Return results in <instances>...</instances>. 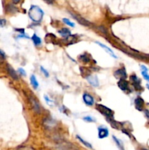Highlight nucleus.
<instances>
[{
	"mask_svg": "<svg viewBox=\"0 0 149 150\" xmlns=\"http://www.w3.org/2000/svg\"><path fill=\"white\" fill-rule=\"evenodd\" d=\"M44 16V12L40 7L36 5H32L29 10V16L32 21L39 23L42 21Z\"/></svg>",
	"mask_w": 149,
	"mask_h": 150,
	"instance_id": "1",
	"label": "nucleus"
},
{
	"mask_svg": "<svg viewBox=\"0 0 149 150\" xmlns=\"http://www.w3.org/2000/svg\"><path fill=\"white\" fill-rule=\"evenodd\" d=\"M96 108L98 111H99L102 115L105 116V118H106L107 120L108 121V122H109L110 120H113L114 113L110 108H108L107 106L102 105V104H97Z\"/></svg>",
	"mask_w": 149,
	"mask_h": 150,
	"instance_id": "2",
	"label": "nucleus"
},
{
	"mask_svg": "<svg viewBox=\"0 0 149 150\" xmlns=\"http://www.w3.org/2000/svg\"><path fill=\"white\" fill-rule=\"evenodd\" d=\"M54 149L55 150H78L75 145L65 141L57 142L54 146Z\"/></svg>",
	"mask_w": 149,
	"mask_h": 150,
	"instance_id": "3",
	"label": "nucleus"
},
{
	"mask_svg": "<svg viewBox=\"0 0 149 150\" xmlns=\"http://www.w3.org/2000/svg\"><path fill=\"white\" fill-rule=\"evenodd\" d=\"M29 100L31 105H32V108H33L34 111H35V112L37 113V114H39V113L41 112V108L40 105H39L37 100L34 97L32 96V95H29Z\"/></svg>",
	"mask_w": 149,
	"mask_h": 150,
	"instance_id": "4",
	"label": "nucleus"
},
{
	"mask_svg": "<svg viewBox=\"0 0 149 150\" xmlns=\"http://www.w3.org/2000/svg\"><path fill=\"white\" fill-rule=\"evenodd\" d=\"M83 100L85 103L87 105H89V106H91L94 104V98H93V97L90 94L87 93V92L83 95Z\"/></svg>",
	"mask_w": 149,
	"mask_h": 150,
	"instance_id": "5",
	"label": "nucleus"
},
{
	"mask_svg": "<svg viewBox=\"0 0 149 150\" xmlns=\"http://www.w3.org/2000/svg\"><path fill=\"white\" fill-rule=\"evenodd\" d=\"M108 135H109V131H108V129L106 127L100 126V127H98V137L99 139H102L107 138Z\"/></svg>",
	"mask_w": 149,
	"mask_h": 150,
	"instance_id": "6",
	"label": "nucleus"
},
{
	"mask_svg": "<svg viewBox=\"0 0 149 150\" xmlns=\"http://www.w3.org/2000/svg\"><path fill=\"white\" fill-rule=\"evenodd\" d=\"M130 79H131V82H132L133 86H134L136 90H140V89H142L141 85H140L141 81H140V79H138V77L137 76L132 75V76H130Z\"/></svg>",
	"mask_w": 149,
	"mask_h": 150,
	"instance_id": "7",
	"label": "nucleus"
},
{
	"mask_svg": "<svg viewBox=\"0 0 149 150\" xmlns=\"http://www.w3.org/2000/svg\"><path fill=\"white\" fill-rule=\"evenodd\" d=\"M86 79H87L88 82H89L91 86H93V87H97V86H99V80H98L97 77H96V76L89 75V76H87Z\"/></svg>",
	"mask_w": 149,
	"mask_h": 150,
	"instance_id": "8",
	"label": "nucleus"
},
{
	"mask_svg": "<svg viewBox=\"0 0 149 150\" xmlns=\"http://www.w3.org/2000/svg\"><path fill=\"white\" fill-rule=\"evenodd\" d=\"M114 76H115V77L117 78V79H125L127 77V72H126L125 68H120L114 73Z\"/></svg>",
	"mask_w": 149,
	"mask_h": 150,
	"instance_id": "9",
	"label": "nucleus"
},
{
	"mask_svg": "<svg viewBox=\"0 0 149 150\" xmlns=\"http://www.w3.org/2000/svg\"><path fill=\"white\" fill-rule=\"evenodd\" d=\"M145 102L143 100V99L140 97H138V98H136L134 100V105H135L136 109L138 110V111H143V107H144Z\"/></svg>",
	"mask_w": 149,
	"mask_h": 150,
	"instance_id": "10",
	"label": "nucleus"
},
{
	"mask_svg": "<svg viewBox=\"0 0 149 150\" xmlns=\"http://www.w3.org/2000/svg\"><path fill=\"white\" fill-rule=\"evenodd\" d=\"M6 69H7V73H8L9 76H10L12 79H14V80L15 81L18 80V76L17 73H16L15 70L13 68L12 66H10V64H7V67H6Z\"/></svg>",
	"mask_w": 149,
	"mask_h": 150,
	"instance_id": "11",
	"label": "nucleus"
},
{
	"mask_svg": "<svg viewBox=\"0 0 149 150\" xmlns=\"http://www.w3.org/2000/svg\"><path fill=\"white\" fill-rule=\"evenodd\" d=\"M118 86L119 87L120 89H121L122 91H128L129 90V83L127 81H126V79H120L119 81L118 82Z\"/></svg>",
	"mask_w": 149,
	"mask_h": 150,
	"instance_id": "12",
	"label": "nucleus"
},
{
	"mask_svg": "<svg viewBox=\"0 0 149 150\" xmlns=\"http://www.w3.org/2000/svg\"><path fill=\"white\" fill-rule=\"evenodd\" d=\"M96 43L97 44V45H99V46L101 47V48H103V49L105 50V51H106V52L108 53V54H110V55L111 57H113V58H115V59H117V58H118V57H117V56L115 55V54H114V52H113V51H112V50L110 49V48H108V46H106V45H104V44L101 43L100 42H97V41H96Z\"/></svg>",
	"mask_w": 149,
	"mask_h": 150,
	"instance_id": "13",
	"label": "nucleus"
},
{
	"mask_svg": "<svg viewBox=\"0 0 149 150\" xmlns=\"http://www.w3.org/2000/svg\"><path fill=\"white\" fill-rule=\"evenodd\" d=\"M71 15L72 16V17L74 18H75L76 20L79 22V23H81V24L83 25V26H90V23H89L88 21H86V19H84L83 18H82L81 16H77V15L73 14V13H71Z\"/></svg>",
	"mask_w": 149,
	"mask_h": 150,
	"instance_id": "14",
	"label": "nucleus"
},
{
	"mask_svg": "<svg viewBox=\"0 0 149 150\" xmlns=\"http://www.w3.org/2000/svg\"><path fill=\"white\" fill-rule=\"evenodd\" d=\"M58 34H60V35L64 37V38H67V37L71 35V32L67 28H62L61 29L58 30Z\"/></svg>",
	"mask_w": 149,
	"mask_h": 150,
	"instance_id": "15",
	"label": "nucleus"
},
{
	"mask_svg": "<svg viewBox=\"0 0 149 150\" xmlns=\"http://www.w3.org/2000/svg\"><path fill=\"white\" fill-rule=\"evenodd\" d=\"M30 83L34 89H37L38 88V86H39V83H38L37 80V78L34 75H32V76L30 77Z\"/></svg>",
	"mask_w": 149,
	"mask_h": 150,
	"instance_id": "16",
	"label": "nucleus"
},
{
	"mask_svg": "<svg viewBox=\"0 0 149 150\" xmlns=\"http://www.w3.org/2000/svg\"><path fill=\"white\" fill-rule=\"evenodd\" d=\"M32 41H33L34 44L36 46H39L42 44V40H41V38L39 37H38L36 34H34L32 38Z\"/></svg>",
	"mask_w": 149,
	"mask_h": 150,
	"instance_id": "17",
	"label": "nucleus"
},
{
	"mask_svg": "<svg viewBox=\"0 0 149 150\" xmlns=\"http://www.w3.org/2000/svg\"><path fill=\"white\" fill-rule=\"evenodd\" d=\"M45 127H48V128H52V127H55L56 125V122L54 120H51V119H48L45 121Z\"/></svg>",
	"mask_w": 149,
	"mask_h": 150,
	"instance_id": "18",
	"label": "nucleus"
},
{
	"mask_svg": "<svg viewBox=\"0 0 149 150\" xmlns=\"http://www.w3.org/2000/svg\"><path fill=\"white\" fill-rule=\"evenodd\" d=\"M112 139H113L114 142H115V144H116L117 146H118V147L119 148L120 150H124V145H123L122 142H121V140H119L118 139H117V138L115 137V136H112Z\"/></svg>",
	"mask_w": 149,
	"mask_h": 150,
	"instance_id": "19",
	"label": "nucleus"
},
{
	"mask_svg": "<svg viewBox=\"0 0 149 150\" xmlns=\"http://www.w3.org/2000/svg\"><path fill=\"white\" fill-rule=\"evenodd\" d=\"M79 59H80V61H81L83 63H89V62L91 61V59L89 58V57H88L86 54H82V55H80V57H79Z\"/></svg>",
	"mask_w": 149,
	"mask_h": 150,
	"instance_id": "20",
	"label": "nucleus"
},
{
	"mask_svg": "<svg viewBox=\"0 0 149 150\" xmlns=\"http://www.w3.org/2000/svg\"><path fill=\"white\" fill-rule=\"evenodd\" d=\"M77 139H78V140L80 141V142H81V143L83 144H84L85 146H86V147L89 148V149H92V146H91V145L89 143V142H86V141H85V140H83V139H82L81 137H80V136H77Z\"/></svg>",
	"mask_w": 149,
	"mask_h": 150,
	"instance_id": "21",
	"label": "nucleus"
},
{
	"mask_svg": "<svg viewBox=\"0 0 149 150\" xmlns=\"http://www.w3.org/2000/svg\"><path fill=\"white\" fill-rule=\"evenodd\" d=\"M17 11V9L15 6L12 5V4H8L7 6V13H15Z\"/></svg>",
	"mask_w": 149,
	"mask_h": 150,
	"instance_id": "22",
	"label": "nucleus"
},
{
	"mask_svg": "<svg viewBox=\"0 0 149 150\" xmlns=\"http://www.w3.org/2000/svg\"><path fill=\"white\" fill-rule=\"evenodd\" d=\"M44 99H45V102L47 103V104L49 105H54V101L53 100H51L48 95H44Z\"/></svg>",
	"mask_w": 149,
	"mask_h": 150,
	"instance_id": "23",
	"label": "nucleus"
},
{
	"mask_svg": "<svg viewBox=\"0 0 149 150\" xmlns=\"http://www.w3.org/2000/svg\"><path fill=\"white\" fill-rule=\"evenodd\" d=\"M15 150H34V149L33 147H32V146H21L16 148Z\"/></svg>",
	"mask_w": 149,
	"mask_h": 150,
	"instance_id": "24",
	"label": "nucleus"
},
{
	"mask_svg": "<svg viewBox=\"0 0 149 150\" xmlns=\"http://www.w3.org/2000/svg\"><path fill=\"white\" fill-rule=\"evenodd\" d=\"M63 22L64 23H66L67 25H68L69 26H71V27H74V23L73 22H72L71 21H70L69 19L67 18H63Z\"/></svg>",
	"mask_w": 149,
	"mask_h": 150,
	"instance_id": "25",
	"label": "nucleus"
},
{
	"mask_svg": "<svg viewBox=\"0 0 149 150\" xmlns=\"http://www.w3.org/2000/svg\"><path fill=\"white\" fill-rule=\"evenodd\" d=\"M83 120L85 122H95V119L93 117H90V116H87V117H83Z\"/></svg>",
	"mask_w": 149,
	"mask_h": 150,
	"instance_id": "26",
	"label": "nucleus"
},
{
	"mask_svg": "<svg viewBox=\"0 0 149 150\" xmlns=\"http://www.w3.org/2000/svg\"><path fill=\"white\" fill-rule=\"evenodd\" d=\"M142 75H143V78L145 79L146 81L149 82V75L148 74V72L147 71H142Z\"/></svg>",
	"mask_w": 149,
	"mask_h": 150,
	"instance_id": "27",
	"label": "nucleus"
},
{
	"mask_svg": "<svg viewBox=\"0 0 149 150\" xmlns=\"http://www.w3.org/2000/svg\"><path fill=\"white\" fill-rule=\"evenodd\" d=\"M40 70L41 71H42V73L44 74V76H46V77H48V76H49V73H48V72L47 71V70L42 67V66H40Z\"/></svg>",
	"mask_w": 149,
	"mask_h": 150,
	"instance_id": "28",
	"label": "nucleus"
},
{
	"mask_svg": "<svg viewBox=\"0 0 149 150\" xmlns=\"http://www.w3.org/2000/svg\"><path fill=\"white\" fill-rule=\"evenodd\" d=\"M6 23H7V21H6L5 19L0 18V27H3V26H5Z\"/></svg>",
	"mask_w": 149,
	"mask_h": 150,
	"instance_id": "29",
	"label": "nucleus"
},
{
	"mask_svg": "<svg viewBox=\"0 0 149 150\" xmlns=\"http://www.w3.org/2000/svg\"><path fill=\"white\" fill-rule=\"evenodd\" d=\"M18 72L20 75H22V76H26V71H25L23 68H18Z\"/></svg>",
	"mask_w": 149,
	"mask_h": 150,
	"instance_id": "30",
	"label": "nucleus"
},
{
	"mask_svg": "<svg viewBox=\"0 0 149 150\" xmlns=\"http://www.w3.org/2000/svg\"><path fill=\"white\" fill-rule=\"evenodd\" d=\"M0 57L2 59H5V57H6L5 53H4L2 50H0Z\"/></svg>",
	"mask_w": 149,
	"mask_h": 150,
	"instance_id": "31",
	"label": "nucleus"
},
{
	"mask_svg": "<svg viewBox=\"0 0 149 150\" xmlns=\"http://www.w3.org/2000/svg\"><path fill=\"white\" fill-rule=\"evenodd\" d=\"M141 70H142V71H147L148 72V68L144 65H141Z\"/></svg>",
	"mask_w": 149,
	"mask_h": 150,
	"instance_id": "32",
	"label": "nucleus"
},
{
	"mask_svg": "<svg viewBox=\"0 0 149 150\" xmlns=\"http://www.w3.org/2000/svg\"><path fill=\"white\" fill-rule=\"evenodd\" d=\"M20 1H21V0H12V1H13V4H18Z\"/></svg>",
	"mask_w": 149,
	"mask_h": 150,
	"instance_id": "33",
	"label": "nucleus"
},
{
	"mask_svg": "<svg viewBox=\"0 0 149 150\" xmlns=\"http://www.w3.org/2000/svg\"><path fill=\"white\" fill-rule=\"evenodd\" d=\"M45 1H46L47 3H48V4H52L53 3V0H44Z\"/></svg>",
	"mask_w": 149,
	"mask_h": 150,
	"instance_id": "34",
	"label": "nucleus"
},
{
	"mask_svg": "<svg viewBox=\"0 0 149 150\" xmlns=\"http://www.w3.org/2000/svg\"><path fill=\"white\" fill-rule=\"evenodd\" d=\"M145 115H146V117H148V118H149V111H147V110L145 111Z\"/></svg>",
	"mask_w": 149,
	"mask_h": 150,
	"instance_id": "35",
	"label": "nucleus"
},
{
	"mask_svg": "<svg viewBox=\"0 0 149 150\" xmlns=\"http://www.w3.org/2000/svg\"><path fill=\"white\" fill-rule=\"evenodd\" d=\"M147 88L149 89V85L148 84H147Z\"/></svg>",
	"mask_w": 149,
	"mask_h": 150,
	"instance_id": "36",
	"label": "nucleus"
},
{
	"mask_svg": "<svg viewBox=\"0 0 149 150\" xmlns=\"http://www.w3.org/2000/svg\"><path fill=\"white\" fill-rule=\"evenodd\" d=\"M142 150H147V149H142Z\"/></svg>",
	"mask_w": 149,
	"mask_h": 150,
	"instance_id": "37",
	"label": "nucleus"
}]
</instances>
